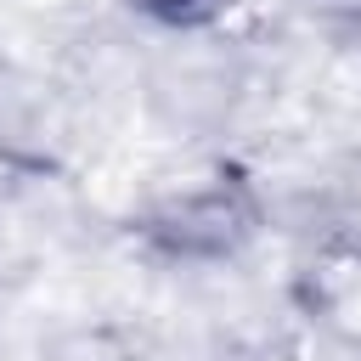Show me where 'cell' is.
Wrapping results in <instances>:
<instances>
[{
	"instance_id": "obj_1",
	"label": "cell",
	"mask_w": 361,
	"mask_h": 361,
	"mask_svg": "<svg viewBox=\"0 0 361 361\" xmlns=\"http://www.w3.org/2000/svg\"><path fill=\"white\" fill-rule=\"evenodd\" d=\"M259 231H265V197L243 169H214L197 186L164 192L130 220V237L169 265H226Z\"/></svg>"
},
{
	"instance_id": "obj_2",
	"label": "cell",
	"mask_w": 361,
	"mask_h": 361,
	"mask_svg": "<svg viewBox=\"0 0 361 361\" xmlns=\"http://www.w3.org/2000/svg\"><path fill=\"white\" fill-rule=\"evenodd\" d=\"M124 6L135 17H147L152 28H169V34H197L231 11V0H124Z\"/></svg>"
},
{
	"instance_id": "obj_3",
	"label": "cell",
	"mask_w": 361,
	"mask_h": 361,
	"mask_svg": "<svg viewBox=\"0 0 361 361\" xmlns=\"http://www.w3.org/2000/svg\"><path fill=\"white\" fill-rule=\"evenodd\" d=\"M305 17L338 39H361V0H299Z\"/></svg>"
}]
</instances>
